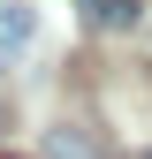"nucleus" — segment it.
<instances>
[{
  "label": "nucleus",
  "mask_w": 152,
  "mask_h": 159,
  "mask_svg": "<svg viewBox=\"0 0 152 159\" xmlns=\"http://www.w3.org/2000/svg\"><path fill=\"white\" fill-rule=\"evenodd\" d=\"M31 38H38V8H23V0H0V68H15L31 53Z\"/></svg>",
  "instance_id": "obj_1"
},
{
  "label": "nucleus",
  "mask_w": 152,
  "mask_h": 159,
  "mask_svg": "<svg viewBox=\"0 0 152 159\" xmlns=\"http://www.w3.org/2000/svg\"><path fill=\"white\" fill-rule=\"evenodd\" d=\"M84 15L107 23V30H129V23H137V0H84Z\"/></svg>",
  "instance_id": "obj_2"
}]
</instances>
